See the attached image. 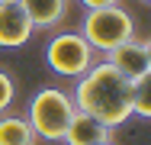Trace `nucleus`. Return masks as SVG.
<instances>
[{"mask_svg":"<svg viewBox=\"0 0 151 145\" xmlns=\"http://www.w3.org/2000/svg\"><path fill=\"white\" fill-rule=\"evenodd\" d=\"M132 87L135 84L129 78H122L103 58V61H93L77 78V87H74L71 100H74V110L90 113L103 126L116 129L132 116Z\"/></svg>","mask_w":151,"mask_h":145,"instance_id":"obj_1","label":"nucleus"},{"mask_svg":"<svg viewBox=\"0 0 151 145\" xmlns=\"http://www.w3.org/2000/svg\"><path fill=\"white\" fill-rule=\"evenodd\" d=\"M81 36L87 39V45H90L96 55H100V52L109 55L113 49H119L129 39L138 36V23H135V16H132L125 7H119V3H113V7H96V10H87L84 23H81Z\"/></svg>","mask_w":151,"mask_h":145,"instance_id":"obj_2","label":"nucleus"},{"mask_svg":"<svg viewBox=\"0 0 151 145\" xmlns=\"http://www.w3.org/2000/svg\"><path fill=\"white\" fill-rule=\"evenodd\" d=\"M74 116V100L68 90L61 87H42L35 97L29 100V126L35 132V139H45V142H61L64 139V129Z\"/></svg>","mask_w":151,"mask_h":145,"instance_id":"obj_3","label":"nucleus"},{"mask_svg":"<svg viewBox=\"0 0 151 145\" xmlns=\"http://www.w3.org/2000/svg\"><path fill=\"white\" fill-rule=\"evenodd\" d=\"M45 61L61 78H81L96 61V52L87 45V39L81 32H58L45 45Z\"/></svg>","mask_w":151,"mask_h":145,"instance_id":"obj_4","label":"nucleus"},{"mask_svg":"<svg viewBox=\"0 0 151 145\" xmlns=\"http://www.w3.org/2000/svg\"><path fill=\"white\" fill-rule=\"evenodd\" d=\"M106 61L119 71L122 78H129L132 84L135 81H142V78H151V42L145 36H135V39H129L125 45L119 49H113Z\"/></svg>","mask_w":151,"mask_h":145,"instance_id":"obj_5","label":"nucleus"},{"mask_svg":"<svg viewBox=\"0 0 151 145\" xmlns=\"http://www.w3.org/2000/svg\"><path fill=\"white\" fill-rule=\"evenodd\" d=\"M32 32L35 29L19 3H0V49H23Z\"/></svg>","mask_w":151,"mask_h":145,"instance_id":"obj_6","label":"nucleus"},{"mask_svg":"<svg viewBox=\"0 0 151 145\" xmlns=\"http://www.w3.org/2000/svg\"><path fill=\"white\" fill-rule=\"evenodd\" d=\"M109 139H113V129H109V126H103V123L93 119L90 113L74 110V116H71L61 142H68V145H103V142H109Z\"/></svg>","mask_w":151,"mask_h":145,"instance_id":"obj_7","label":"nucleus"},{"mask_svg":"<svg viewBox=\"0 0 151 145\" xmlns=\"http://www.w3.org/2000/svg\"><path fill=\"white\" fill-rule=\"evenodd\" d=\"M19 7L26 10L32 29H55L68 20L71 0H19Z\"/></svg>","mask_w":151,"mask_h":145,"instance_id":"obj_8","label":"nucleus"},{"mask_svg":"<svg viewBox=\"0 0 151 145\" xmlns=\"http://www.w3.org/2000/svg\"><path fill=\"white\" fill-rule=\"evenodd\" d=\"M0 145H35V132H32L29 119L0 113Z\"/></svg>","mask_w":151,"mask_h":145,"instance_id":"obj_9","label":"nucleus"},{"mask_svg":"<svg viewBox=\"0 0 151 145\" xmlns=\"http://www.w3.org/2000/svg\"><path fill=\"white\" fill-rule=\"evenodd\" d=\"M151 78H142V81H135L132 87V116H142V119H148L151 116Z\"/></svg>","mask_w":151,"mask_h":145,"instance_id":"obj_10","label":"nucleus"},{"mask_svg":"<svg viewBox=\"0 0 151 145\" xmlns=\"http://www.w3.org/2000/svg\"><path fill=\"white\" fill-rule=\"evenodd\" d=\"M13 100H16V81L0 68V113H6L13 107Z\"/></svg>","mask_w":151,"mask_h":145,"instance_id":"obj_11","label":"nucleus"},{"mask_svg":"<svg viewBox=\"0 0 151 145\" xmlns=\"http://www.w3.org/2000/svg\"><path fill=\"white\" fill-rule=\"evenodd\" d=\"M87 10H96V7H113V3H119V0H81Z\"/></svg>","mask_w":151,"mask_h":145,"instance_id":"obj_12","label":"nucleus"},{"mask_svg":"<svg viewBox=\"0 0 151 145\" xmlns=\"http://www.w3.org/2000/svg\"><path fill=\"white\" fill-rule=\"evenodd\" d=\"M0 3H19V0H0Z\"/></svg>","mask_w":151,"mask_h":145,"instance_id":"obj_13","label":"nucleus"},{"mask_svg":"<svg viewBox=\"0 0 151 145\" xmlns=\"http://www.w3.org/2000/svg\"><path fill=\"white\" fill-rule=\"evenodd\" d=\"M142 3H151V0H142Z\"/></svg>","mask_w":151,"mask_h":145,"instance_id":"obj_14","label":"nucleus"},{"mask_svg":"<svg viewBox=\"0 0 151 145\" xmlns=\"http://www.w3.org/2000/svg\"><path fill=\"white\" fill-rule=\"evenodd\" d=\"M103 145H113V142H103Z\"/></svg>","mask_w":151,"mask_h":145,"instance_id":"obj_15","label":"nucleus"}]
</instances>
